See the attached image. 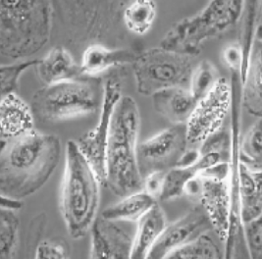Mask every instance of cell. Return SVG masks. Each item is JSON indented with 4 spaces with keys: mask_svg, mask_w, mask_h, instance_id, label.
<instances>
[{
    "mask_svg": "<svg viewBox=\"0 0 262 259\" xmlns=\"http://www.w3.org/2000/svg\"><path fill=\"white\" fill-rule=\"evenodd\" d=\"M199 176L212 180L224 181L229 177V160H222L202 171Z\"/></svg>",
    "mask_w": 262,
    "mask_h": 259,
    "instance_id": "cell-37",
    "label": "cell"
},
{
    "mask_svg": "<svg viewBox=\"0 0 262 259\" xmlns=\"http://www.w3.org/2000/svg\"><path fill=\"white\" fill-rule=\"evenodd\" d=\"M223 257L224 255L214 240L208 233H204L170 252L166 259H221Z\"/></svg>",
    "mask_w": 262,
    "mask_h": 259,
    "instance_id": "cell-27",
    "label": "cell"
},
{
    "mask_svg": "<svg viewBox=\"0 0 262 259\" xmlns=\"http://www.w3.org/2000/svg\"><path fill=\"white\" fill-rule=\"evenodd\" d=\"M151 97L155 111L173 125L187 124L198 102L185 87L165 89Z\"/></svg>",
    "mask_w": 262,
    "mask_h": 259,
    "instance_id": "cell-18",
    "label": "cell"
},
{
    "mask_svg": "<svg viewBox=\"0 0 262 259\" xmlns=\"http://www.w3.org/2000/svg\"><path fill=\"white\" fill-rule=\"evenodd\" d=\"M242 105L252 116H262V29L258 25L250 55V66L242 83Z\"/></svg>",
    "mask_w": 262,
    "mask_h": 259,
    "instance_id": "cell-17",
    "label": "cell"
},
{
    "mask_svg": "<svg viewBox=\"0 0 262 259\" xmlns=\"http://www.w3.org/2000/svg\"><path fill=\"white\" fill-rule=\"evenodd\" d=\"M245 1L213 0L202 11L174 24L160 41V47L195 57L203 45L236 27Z\"/></svg>",
    "mask_w": 262,
    "mask_h": 259,
    "instance_id": "cell-5",
    "label": "cell"
},
{
    "mask_svg": "<svg viewBox=\"0 0 262 259\" xmlns=\"http://www.w3.org/2000/svg\"><path fill=\"white\" fill-rule=\"evenodd\" d=\"M202 190V178L195 176L191 179L183 188V195H186L187 197L191 199H198L200 198Z\"/></svg>",
    "mask_w": 262,
    "mask_h": 259,
    "instance_id": "cell-39",
    "label": "cell"
},
{
    "mask_svg": "<svg viewBox=\"0 0 262 259\" xmlns=\"http://www.w3.org/2000/svg\"><path fill=\"white\" fill-rule=\"evenodd\" d=\"M210 230L212 226L202 205L193 207L175 222L166 225L147 258L166 259L167 255L176 248Z\"/></svg>",
    "mask_w": 262,
    "mask_h": 259,
    "instance_id": "cell-13",
    "label": "cell"
},
{
    "mask_svg": "<svg viewBox=\"0 0 262 259\" xmlns=\"http://www.w3.org/2000/svg\"><path fill=\"white\" fill-rule=\"evenodd\" d=\"M91 231V258H131L134 238L117 221L108 220L101 215L97 216Z\"/></svg>",
    "mask_w": 262,
    "mask_h": 259,
    "instance_id": "cell-14",
    "label": "cell"
},
{
    "mask_svg": "<svg viewBox=\"0 0 262 259\" xmlns=\"http://www.w3.org/2000/svg\"><path fill=\"white\" fill-rule=\"evenodd\" d=\"M239 158L242 163L253 171H261L262 123L259 118L241 140Z\"/></svg>",
    "mask_w": 262,
    "mask_h": 259,
    "instance_id": "cell-28",
    "label": "cell"
},
{
    "mask_svg": "<svg viewBox=\"0 0 262 259\" xmlns=\"http://www.w3.org/2000/svg\"><path fill=\"white\" fill-rule=\"evenodd\" d=\"M222 160L227 159L220 153H205L201 155L200 159L194 164L188 167H175L167 171L159 200L167 201L182 197L183 188L191 179L198 176L204 169Z\"/></svg>",
    "mask_w": 262,
    "mask_h": 259,
    "instance_id": "cell-22",
    "label": "cell"
},
{
    "mask_svg": "<svg viewBox=\"0 0 262 259\" xmlns=\"http://www.w3.org/2000/svg\"><path fill=\"white\" fill-rule=\"evenodd\" d=\"M231 123H230V153H229V195L230 221L225 246L226 258L250 257L244 238V225L241 218L239 168H241V129H242V82L239 73L231 71Z\"/></svg>",
    "mask_w": 262,
    "mask_h": 259,
    "instance_id": "cell-8",
    "label": "cell"
},
{
    "mask_svg": "<svg viewBox=\"0 0 262 259\" xmlns=\"http://www.w3.org/2000/svg\"><path fill=\"white\" fill-rule=\"evenodd\" d=\"M166 172L163 171H155L147 176L143 178V191L152 197L155 200H159L161 195L164 178Z\"/></svg>",
    "mask_w": 262,
    "mask_h": 259,
    "instance_id": "cell-35",
    "label": "cell"
},
{
    "mask_svg": "<svg viewBox=\"0 0 262 259\" xmlns=\"http://www.w3.org/2000/svg\"><path fill=\"white\" fill-rule=\"evenodd\" d=\"M34 112L23 98L16 93L1 96L0 137L11 140L34 130Z\"/></svg>",
    "mask_w": 262,
    "mask_h": 259,
    "instance_id": "cell-16",
    "label": "cell"
},
{
    "mask_svg": "<svg viewBox=\"0 0 262 259\" xmlns=\"http://www.w3.org/2000/svg\"><path fill=\"white\" fill-rule=\"evenodd\" d=\"M46 227H47V215L45 213L36 215V217L33 218L32 222L30 224L28 241L30 243H34V242L40 243L39 238L43 233V230Z\"/></svg>",
    "mask_w": 262,
    "mask_h": 259,
    "instance_id": "cell-38",
    "label": "cell"
},
{
    "mask_svg": "<svg viewBox=\"0 0 262 259\" xmlns=\"http://www.w3.org/2000/svg\"><path fill=\"white\" fill-rule=\"evenodd\" d=\"M201 155L208 153H218L229 158L230 153V132L220 129L203 141L200 150Z\"/></svg>",
    "mask_w": 262,
    "mask_h": 259,
    "instance_id": "cell-34",
    "label": "cell"
},
{
    "mask_svg": "<svg viewBox=\"0 0 262 259\" xmlns=\"http://www.w3.org/2000/svg\"><path fill=\"white\" fill-rule=\"evenodd\" d=\"M22 206H23V202L21 200L1 195V208L17 211L20 208H22Z\"/></svg>",
    "mask_w": 262,
    "mask_h": 259,
    "instance_id": "cell-41",
    "label": "cell"
},
{
    "mask_svg": "<svg viewBox=\"0 0 262 259\" xmlns=\"http://www.w3.org/2000/svg\"><path fill=\"white\" fill-rule=\"evenodd\" d=\"M186 124L173 125L138 146V162L142 177L155 171L167 172L175 168L188 149Z\"/></svg>",
    "mask_w": 262,
    "mask_h": 259,
    "instance_id": "cell-12",
    "label": "cell"
},
{
    "mask_svg": "<svg viewBox=\"0 0 262 259\" xmlns=\"http://www.w3.org/2000/svg\"><path fill=\"white\" fill-rule=\"evenodd\" d=\"M222 59L229 67L230 71H236L239 73L243 57H242V51L238 47V44L227 47L223 51Z\"/></svg>",
    "mask_w": 262,
    "mask_h": 259,
    "instance_id": "cell-36",
    "label": "cell"
},
{
    "mask_svg": "<svg viewBox=\"0 0 262 259\" xmlns=\"http://www.w3.org/2000/svg\"><path fill=\"white\" fill-rule=\"evenodd\" d=\"M35 69L38 78L46 85L75 80L83 76L81 66L77 64L71 53L63 47L52 48L43 58L39 60Z\"/></svg>",
    "mask_w": 262,
    "mask_h": 259,
    "instance_id": "cell-19",
    "label": "cell"
},
{
    "mask_svg": "<svg viewBox=\"0 0 262 259\" xmlns=\"http://www.w3.org/2000/svg\"><path fill=\"white\" fill-rule=\"evenodd\" d=\"M201 157L200 150L196 149H187L177 163L176 167H188L194 164Z\"/></svg>",
    "mask_w": 262,
    "mask_h": 259,
    "instance_id": "cell-40",
    "label": "cell"
},
{
    "mask_svg": "<svg viewBox=\"0 0 262 259\" xmlns=\"http://www.w3.org/2000/svg\"><path fill=\"white\" fill-rule=\"evenodd\" d=\"M157 201L145 191L141 190L124 197L119 202L105 208L101 216L112 221L138 222Z\"/></svg>",
    "mask_w": 262,
    "mask_h": 259,
    "instance_id": "cell-25",
    "label": "cell"
},
{
    "mask_svg": "<svg viewBox=\"0 0 262 259\" xmlns=\"http://www.w3.org/2000/svg\"><path fill=\"white\" fill-rule=\"evenodd\" d=\"M193 58L160 47L140 53L133 63L138 93L152 96L162 90L190 83Z\"/></svg>",
    "mask_w": 262,
    "mask_h": 259,
    "instance_id": "cell-9",
    "label": "cell"
},
{
    "mask_svg": "<svg viewBox=\"0 0 262 259\" xmlns=\"http://www.w3.org/2000/svg\"><path fill=\"white\" fill-rule=\"evenodd\" d=\"M260 2L257 1H245L244 10L239 18L238 24H241L238 34V46L242 51V67L239 70L241 82L243 83L247 72L250 66V55L255 39L256 30L260 20Z\"/></svg>",
    "mask_w": 262,
    "mask_h": 259,
    "instance_id": "cell-24",
    "label": "cell"
},
{
    "mask_svg": "<svg viewBox=\"0 0 262 259\" xmlns=\"http://www.w3.org/2000/svg\"><path fill=\"white\" fill-rule=\"evenodd\" d=\"M244 238L250 258H262V216L244 224Z\"/></svg>",
    "mask_w": 262,
    "mask_h": 259,
    "instance_id": "cell-32",
    "label": "cell"
},
{
    "mask_svg": "<svg viewBox=\"0 0 262 259\" xmlns=\"http://www.w3.org/2000/svg\"><path fill=\"white\" fill-rule=\"evenodd\" d=\"M156 18V2L152 0H136L130 2L123 13L126 28L133 34L147 33Z\"/></svg>",
    "mask_w": 262,
    "mask_h": 259,
    "instance_id": "cell-26",
    "label": "cell"
},
{
    "mask_svg": "<svg viewBox=\"0 0 262 259\" xmlns=\"http://www.w3.org/2000/svg\"><path fill=\"white\" fill-rule=\"evenodd\" d=\"M39 60H26L10 65H2L0 68V82H1V96L15 93L17 90L20 78L25 71L36 67Z\"/></svg>",
    "mask_w": 262,
    "mask_h": 259,
    "instance_id": "cell-31",
    "label": "cell"
},
{
    "mask_svg": "<svg viewBox=\"0 0 262 259\" xmlns=\"http://www.w3.org/2000/svg\"><path fill=\"white\" fill-rule=\"evenodd\" d=\"M53 14L48 0H1V56L24 59L41 50L51 36Z\"/></svg>",
    "mask_w": 262,
    "mask_h": 259,
    "instance_id": "cell-4",
    "label": "cell"
},
{
    "mask_svg": "<svg viewBox=\"0 0 262 259\" xmlns=\"http://www.w3.org/2000/svg\"><path fill=\"white\" fill-rule=\"evenodd\" d=\"M140 53L131 48H107L94 44L83 52L81 70L83 76H95L104 71L126 64H132Z\"/></svg>",
    "mask_w": 262,
    "mask_h": 259,
    "instance_id": "cell-20",
    "label": "cell"
},
{
    "mask_svg": "<svg viewBox=\"0 0 262 259\" xmlns=\"http://www.w3.org/2000/svg\"><path fill=\"white\" fill-rule=\"evenodd\" d=\"M20 221L15 211L0 210V258H12L19 240Z\"/></svg>",
    "mask_w": 262,
    "mask_h": 259,
    "instance_id": "cell-29",
    "label": "cell"
},
{
    "mask_svg": "<svg viewBox=\"0 0 262 259\" xmlns=\"http://www.w3.org/2000/svg\"><path fill=\"white\" fill-rule=\"evenodd\" d=\"M241 218L243 225L262 216L261 171H253L241 161Z\"/></svg>",
    "mask_w": 262,
    "mask_h": 259,
    "instance_id": "cell-23",
    "label": "cell"
},
{
    "mask_svg": "<svg viewBox=\"0 0 262 259\" xmlns=\"http://www.w3.org/2000/svg\"><path fill=\"white\" fill-rule=\"evenodd\" d=\"M232 90L227 79L220 77L211 91L196 102L188 120L187 138L190 143H200L222 129L231 110Z\"/></svg>",
    "mask_w": 262,
    "mask_h": 259,
    "instance_id": "cell-11",
    "label": "cell"
},
{
    "mask_svg": "<svg viewBox=\"0 0 262 259\" xmlns=\"http://www.w3.org/2000/svg\"><path fill=\"white\" fill-rule=\"evenodd\" d=\"M219 78L218 71L208 60H203L194 66L190 79L189 90L196 101L202 99L211 91Z\"/></svg>",
    "mask_w": 262,
    "mask_h": 259,
    "instance_id": "cell-30",
    "label": "cell"
},
{
    "mask_svg": "<svg viewBox=\"0 0 262 259\" xmlns=\"http://www.w3.org/2000/svg\"><path fill=\"white\" fill-rule=\"evenodd\" d=\"M121 97V81L116 76H110L104 82L103 100L98 123L94 129L90 130L77 141L79 148L92 165L101 186L104 187H106L105 154L108 136L113 111Z\"/></svg>",
    "mask_w": 262,
    "mask_h": 259,
    "instance_id": "cell-10",
    "label": "cell"
},
{
    "mask_svg": "<svg viewBox=\"0 0 262 259\" xmlns=\"http://www.w3.org/2000/svg\"><path fill=\"white\" fill-rule=\"evenodd\" d=\"M138 222L132 247L131 259H146L166 227V216L159 204L155 203Z\"/></svg>",
    "mask_w": 262,
    "mask_h": 259,
    "instance_id": "cell-21",
    "label": "cell"
},
{
    "mask_svg": "<svg viewBox=\"0 0 262 259\" xmlns=\"http://www.w3.org/2000/svg\"><path fill=\"white\" fill-rule=\"evenodd\" d=\"M199 200L210 221L212 230L216 232L220 241L225 244L230 221L228 180L202 178V190Z\"/></svg>",
    "mask_w": 262,
    "mask_h": 259,
    "instance_id": "cell-15",
    "label": "cell"
},
{
    "mask_svg": "<svg viewBox=\"0 0 262 259\" xmlns=\"http://www.w3.org/2000/svg\"><path fill=\"white\" fill-rule=\"evenodd\" d=\"M140 111L135 99L122 95L113 111L105 154L106 187L124 198L143 190L138 162Z\"/></svg>",
    "mask_w": 262,
    "mask_h": 259,
    "instance_id": "cell-2",
    "label": "cell"
},
{
    "mask_svg": "<svg viewBox=\"0 0 262 259\" xmlns=\"http://www.w3.org/2000/svg\"><path fill=\"white\" fill-rule=\"evenodd\" d=\"M61 140L36 130L11 140H1L0 191L22 200L42 188L59 164Z\"/></svg>",
    "mask_w": 262,
    "mask_h": 259,
    "instance_id": "cell-1",
    "label": "cell"
},
{
    "mask_svg": "<svg viewBox=\"0 0 262 259\" xmlns=\"http://www.w3.org/2000/svg\"><path fill=\"white\" fill-rule=\"evenodd\" d=\"M104 82L95 76H82L45 85L36 91L31 107L34 115L47 122L95 114L101 109Z\"/></svg>",
    "mask_w": 262,
    "mask_h": 259,
    "instance_id": "cell-6",
    "label": "cell"
},
{
    "mask_svg": "<svg viewBox=\"0 0 262 259\" xmlns=\"http://www.w3.org/2000/svg\"><path fill=\"white\" fill-rule=\"evenodd\" d=\"M127 1H54L53 10L74 42L105 38L119 25Z\"/></svg>",
    "mask_w": 262,
    "mask_h": 259,
    "instance_id": "cell-7",
    "label": "cell"
},
{
    "mask_svg": "<svg viewBox=\"0 0 262 259\" xmlns=\"http://www.w3.org/2000/svg\"><path fill=\"white\" fill-rule=\"evenodd\" d=\"M70 257V245L64 239H48L38 243L35 258L67 259Z\"/></svg>",
    "mask_w": 262,
    "mask_h": 259,
    "instance_id": "cell-33",
    "label": "cell"
},
{
    "mask_svg": "<svg viewBox=\"0 0 262 259\" xmlns=\"http://www.w3.org/2000/svg\"><path fill=\"white\" fill-rule=\"evenodd\" d=\"M100 182L77 141L66 142L65 167L60 193V211L73 239L91 231L100 202Z\"/></svg>",
    "mask_w": 262,
    "mask_h": 259,
    "instance_id": "cell-3",
    "label": "cell"
}]
</instances>
